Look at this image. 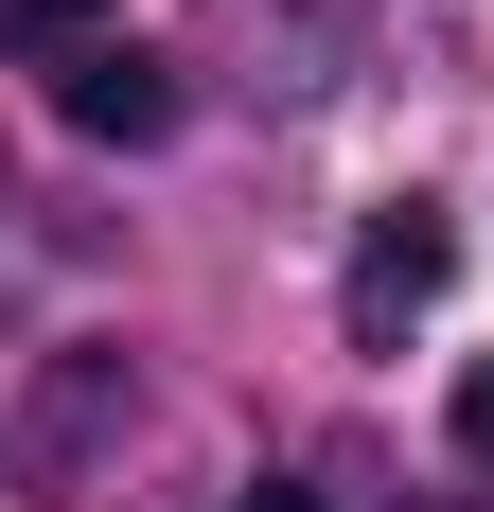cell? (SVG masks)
Wrapping results in <instances>:
<instances>
[{
  "mask_svg": "<svg viewBox=\"0 0 494 512\" xmlns=\"http://www.w3.org/2000/svg\"><path fill=\"white\" fill-rule=\"evenodd\" d=\"M247 512H318V495H247Z\"/></svg>",
  "mask_w": 494,
  "mask_h": 512,
  "instance_id": "obj_7",
  "label": "cell"
},
{
  "mask_svg": "<svg viewBox=\"0 0 494 512\" xmlns=\"http://www.w3.org/2000/svg\"><path fill=\"white\" fill-rule=\"evenodd\" d=\"M212 36L265 53V89H336L353 36H371V0H212Z\"/></svg>",
  "mask_w": 494,
  "mask_h": 512,
  "instance_id": "obj_1",
  "label": "cell"
},
{
  "mask_svg": "<svg viewBox=\"0 0 494 512\" xmlns=\"http://www.w3.org/2000/svg\"><path fill=\"white\" fill-rule=\"evenodd\" d=\"M442 265H459V230H442V212H424V195H406V212H371V248H353V336L389 354L406 318L442 301Z\"/></svg>",
  "mask_w": 494,
  "mask_h": 512,
  "instance_id": "obj_2",
  "label": "cell"
},
{
  "mask_svg": "<svg viewBox=\"0 0 494 512\" xmlns=\"http://www.w3.org/2000/svg\"><path fill=\"white\" fill-rule=\"evenodd\" d=\"M124 407V354H53V389H36V424H18V477L36 495H71L89 477V424Z\"/></svg>",
  "mask_w": 494,
  "mask_h": 512,
  "instance_id": "obj_3",
  "label": "cell"
},
{
  "mask_svg": "<svg viewBox=\"0 0 494 512\" xmlns=\"http://www.w3.org/2000/svg\"><path fill=\"white\" fill-rule=\"evenodd\" d=\"M0 53H53L71 71V53H106V0H0Z\"/></svg>",
  "mask_w": 494,
  "mask_h": 512,
  "instance_id": "obj_5",
  "label": "cell"
},
{
  "mask_svg": "<svg viewBox=\"0 0 494 512\" xmlns=\"http://www.w3.org/2000/svg\"><path fill=\"white\" fill-rule=\"evenodd\" d=\"M459 460H477V477H494V354H477V371H459Z\"/></svg>",
  "mask_w": 494,
  "mask_h": 512,
  "instance_id": "obj_6",
  "label": "cell"
},
{
  "mask_svg": "<svg viewBox=\"0 0 494 512\" xmlns=\"http://www.w3.org/2000/svg\"><path fill=\"white\" fill-rule=\"evenodd\" d=\"M53 106H71L89 142H159V124H177V71L106 36V53H71V71H53Z\"/></svg>",
  "mask_w": 494,
  "mask_h": 512,
  "instance_id": "obj_4",
  "label": "cell"
}]
</instances>
